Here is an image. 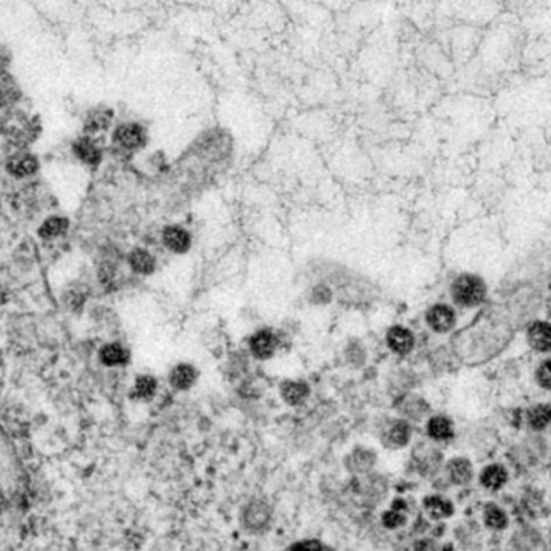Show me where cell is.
Segmentation results:
<instances>
[{"instance_id":"obj_1","label":"cell","mask_w":551,"mask_h":551,"mask_svg":"<svg viewBox=\"0 0 551 551\" xmlns=\"http://www.w3.org/2000/svg\"><path fill=\"white\" fill-rule=\"evenodd\" d=\"M518 31L511 25H498L484 36L479 45L477 63L481 70L498 73L511 70L516 62Z\"/></svg>"},{"instance_id":"obj_2","label":"cell","mask_w":551,"mask_h":551,"mask_svg":"<svg viewBox=\"0 0 551 551\" xmlns=\"http://www.w3.org/2000/svg\"><path fill=\"white\" fill-rule=\"evenodd\" d=\"M26 472L7 435L0 429V496L5 501H18L26 493Z\"/></svg>"},{"instance_id":"obj_3","label":"cell","mask_w":551,"mask_h":551,"mask_svg":"<svg viewBox=\"0 0 551 551\" xmlns=\"http://www.w3.org/2000/svg\"><path fill=\"white\" fill-rule=\"evenodd\" d=\"M453 300L464 308L479 307L487 295L484 280L474 274H463L452 284Z\"/></svg>"},{"instance_id":"obj_4","label":"cell","mask_w":551,"mask_h":551,"mask_svg":"<svg viewBox=\"0 0 551 551\" xmlns=\"http://www.w3.org/2000/svg\"><path fill=\"white\" fill-rule=\"evenodd\" d=\"M461 18L474 25H487L500 13L498 0H453Z\"/></svg>"},{"instance_id":"obj_5","label":"cell","mask_w":551,"mask_h":551,"mask_svg":"<svg viewBox=\"0 0 551 551\" xmlns=\"http://www.w3.org/2000/svg\"><path fill=\"white\" fill-rule=\"evenodd\" d=\"M113 142L124 151H137V148L146 146L147 133L139 123H123L116 126L115 133H113Z\"/></svg>"},{"instance_id":"obj_6","label":"cell","mask_w":551,"mask_h":551,"mask_svg":"<svg viewBox=\"0 0 551 551\" xmlns=\"http://www.w3.org/2000/svg\"><path fill=\"white\" fill-rule=\"evenodd\" d=\"M477 42L479 33L476 28L461 26L453 33V53L458 62H468L476 50Z\"/></svg>"},{"instance_id":"obj_7","label":"cell","mask_w":551,"mask_h":551,"mask_svg":"<svg viewBox=\"0 0 551 551\" xmlns=\"http://www.w3.org/2000/svg\"><path fill=\"white\" fill-rule=\"evenodd\" d=\"M426 322L434 332L445 334L448 331H452L454 324H457V315H454V311L450 305L437 303L427 310Z\"/></svg>"},{"instance_id":"obj_8","label":"cell","mask_w":551,"mask_h":551,"mask_svg":"<svg viewBox=\"0 0 551 551\" xmlns=\"http://www.w3.org/2000/svg\"><path fill=\"white\" fill-rule=\"evenodd\" d=\"M278 345H279V339L271 329H261V331L251 335L249 340L250 353L258 359L271 358L276 353V350H278Z\"/></svg>"},{"instance_id":"obj_9","label":"cell","mask_w":551,"mask_h":551,"mask_svg":"<svg viewBox=\"0 0 551 551\" xmlns=\"http://www.w3.org/2000/svg\"><path fill=\"white\" fill-rule=\"evenodd\" d=\"M387 345L400 356L408 355L415 349V335L405 326H393L387 332Z\"/></svg>"},{"instance_id":"obj_10","label":"cell","mask_w":551,"mask_h":551,"mask_svg":"<svg viewBox=\"0 0 551 551\" xmlns=\"http://www.w3.org/2000/svg\"><path fill=\"white\" fill-rule=\"evenodd\" d=\"M410 437H411L410 424L406 421H401V419H397V421H392L386 427L384 434H382V442H384V445L388 448H400L408 443Z\"/></svg>"},{"instance_id":"obj_11","label":"cell","mask_w":551,"mask_h":551,"mask_svg":"<svg viewBox=\"0 0 551 551\" xmlns=\"http://www.w3.org/2000/svg\"><path fill=\"white\" fill-rule=\"evenodd\" d=\"M527 340L537 351H551V324L545 321H537L527 329Z\"/></svg>"},{"instance_id":"obj_12","label":"cell","mask_w":551,"mask_h":551,"mask_svg":"<svg viewBox=\"0 0 551 551\" xmlns=\"http://www.w3.org/2000/svg\"><path fill=\"white\" fill-rule=\"evenodd\" d=\"M161 239L165 247L175 253H184L190 249V234L181 226H166Z\"/></svg>"},{"instance_id":"obj_13","label":"cell","mask_w":551,"mask_h":551,"mask_svg":"<svg viewBox=\"0 0 551 551\" xmlns=\"http://www.w3.org/2000/svg\"><path fill=\"white\" fill-rule=\"evenodd\" d=\"M197 377H199V373H197L192 364L179 363L170 371L168 381H170L171 387H175L176 391H189L195 384Z\"/></svg>"},{"instance_id":"obj_14","label":"cell","mask_w":551,"mask_h":551,"mask_svg":"<svg viewBox=\"0 0 551 551\" xmlns=\"http://www.w3.org/2000/svg\"><path fill=\"white\" fill-rule=\"evenodd\" d=\"M395 406H397L401 416L415 419V421L421 419L429 411V405L426 403V400L413 393H406L403 397H400Z\"/></svg>"},{"instance_id":"obj_15","label":"cell","mask_w":551,"mask_h":551,"mask_svg":"<svg viewBox=\"0 0 551 551\" xmlns=\"http://www.w3.org/2000/svg\"><path fill=\"white\" fill-rule=\"evenodd\" d=\"M280 395L287 405H302L310 395V387L303 381H285L280 386Z\"/></svg>"},{"instance_id":"obj_16","label":"cell","mask_w":551,"mask_h":551,"mask_svg":"<svg viewBox=\"0 0 551 551\" xmlns=\"http://www.w3.org/2000/svg\"><path fill=\"white\" fill-rule=\"evenodd\" d=\"M113 119V113L110 109H105V107H99V109H94L92 111L87 113V119H86V128L91 133H99V131H105L109 126L111 124Z\"/></svg>"},{"instance_id":"obj_17","label":"cell","mask_w":551,"mask_h":551,"mask_svg":"<svg viewBox=\"0 0 551 551\" xmlns=\"http://www.w3.org/2000/svg\"><path fill=\"white\" fill-rule=\"evenodd\" d=\"M427 434L434 440H448L453 435V424L447 416H434L427 422Z\"/></svg>"},{"instance_id":"obj_18","label":"cell","mask_w":551,"mask_h":551,"mask_svg":"<svg viewBox=\"0 0 551 551\" xmlns=\"http://www.w3.org/2000/svg\"><path fill=\"white\" fill-rule=\"evenodd\" d=\"M129 265L139 274H151L155 269V258L151 251L137 249L129 255Z\"/></svg>"},{"instance_id":"obj_19","label":"cell","mask_w":551,"mask_h":551,"mask_svg":"<svg viewBox=\"0 0 551 551\" xmlns=\"http://www.w3.org/2000/svg\"><path fill=\"white\" fill-rule=\"evenodd\" d=\"M448 474H450L454 484L464 485L472 479V466L468 459H453L450 461V464H448Z\"/></svg>"},{"instance_id":"obj_20","label":"cell","mask_w":551,"mask_h":551,"mask_svg":"<svg viewBox=\"0 0 551 551\" xmlns=\"http://www.w3.org/2000/svg\"><path fill=\"white\" fill-rule=\"evenodd\" d=\"M21 97L20 87L11 80V76L0 77V107H11Z\"/></svg>"},{"instance_id":"obj_21","label":"cell","mask_w":551,"mask_h":551,"mask_svg":"<svg viewBox=\"0 0 551 551\" xmlns=\"http://www.w3.org/2000/svg\"><path fill=\"white\" fill-rule=\"evenodd\" d=\"M527 421L534 429H543L551 422V405L540 403L527 413Z\"/></svg>"},{"instance_id":"obj_22","label":"cell","mask_w":551,"mask_h":551,"mask_svg":"<svg viewBox=\"0 0 551 551\" xmlns=\"http://www.w3.org/2000/svg\"><path fill=\"white\" fill-rule=\"evenodd\" d=\"M506 477L508 476H506L505 468H501V466H498V464H493V466H489V468L484 469L481 481L487 489L496 490L506 482Z\"/></svg>"},{"instance_id":"obj_23","label":"cell","mask_w":551,"mask_h":551,"mask_svg":"<svg viewBox=\"0 0 551 551\" xmlns=\"http://www.w3.org/2000/svg\"><path fill=\"white\" fill-rule=\"evenodd\" d=\"M100 358L107 366H119V364H124L128 361V351H126L121 345L110 344L102 350Z\"/></svg>"},{"instance_id":"obj_24","label":"cell","mask_w":551,"mask_h":551,"mask_svg":"<svg viewBox=\"0 0 551 551\" xmlns=\"http://www.w3.org/2000/svg\"><path fill=\"white\" fill-rule=\"evenodd\" d=\"M76 153L80 155L81 160L87 161V163H97L100 160V148L91 137H84V139L77 141Z\"/></svg>"},{"instance_id":"obj_25","label":"cell","mask_w":551,"mask_h":551,"mask_svg":"<svg viewBox=\"0 0 551 551\" xmlns=\"http://www.w3.org/2000/svg\"><path fill=\"white\" fill-rule=\"evenodd\" d=\"M426 510L432 518H447L453 513L450 501L440 498V496H430L426 500Z\"/></svg>"},{"instance_id":"obj_26","label":"cell","mask_w":551,"mask_h":551,"mask_svg":"<svg viewBox=\"0 0 551 551\" xmlns=\"http://www.w3.org/2000/svg\"><path fill=\"white\" fill-rule=\"evenodd\" d=\"M157 379L152 376H139L136 381L134 392L141 398H151L157 392Z\"/></svg>"},{"instance_id":"obj_27","label":"cell","mask_w":551,"mask_h":551,"mask_svg":"<svg viewBox=\"0 0 551 551\" xmlns=\"http://www.w3.org/2000/svg\"><path fill=\"white\" fill-rule=\"evenodd\" d=\"M269 518V511L265 503H253L247 511V523L251 527H261Z\"/></svg>"},{"instance_id":"obj_28","label":"cell","mask_w":551,"mask_h":551,"mask_svg":"<svg viewBox=\"0 0 551 551\" xmlns=\"http://www.w3.org/2000/svg\"><path fill=\"white\" fill-rule=\"evenodd\" d=\"M374 464V453L369 450H356L351 454V469L358 472L368 471Z\"/></svg>"},{"instance_id":"obj_29","label":"cell","mask_w":551,"mask_h":551,"mask_svg":"<svg viewBox=\"0 0 551 551\" xmlns=\"http://www.w3.org/2000/svg\"><path fill=\"white\" fill-rule=\"evenodd\" d=\"M440 454L434 448H426L422 453H419L418 463L422 472H432L435 468H439Z\"/></svg>"},{"instance_id":"obj_30","label":"cell","mask_w":551,"mask_h":551,"mask_svg":"<svg viewBox=\"0 0 551 551\" xmlns=\"http://www.w3.org/2000/svg\"><path fill=\"white\" fill-rule=\"evenodd\" d=\"M485 523H487L489 527H492V529H505L508 519L506 514L503 513L500 508L489 506L487 510H485Z\"/></svg>"},{"instance_id":"obj_31","label":"cell","mask_w":551,"mask_h":551,"mask_svg":"<svg viewBox=\"0 0 551 551\" xmlns=\"http://www.w3.org/2000/svg\"><path fill=\"white\" fill-rule=\"evenodd\" d=\"M535 379L542 388L551 391V359H547V361H543L540 366H538Z\"/></svg>"},{"instance_id":"obj_32","label":"cell","mask_w":551,"mask_h":551,"mask_svg":"<svg viewBox=\"0 0 551 551\" xmlns=\"http://www.w3.org/2000/svg\"><path fill=\"white\" fill-rule=\"evenodd\" d=\"M311 300L315 303H329L332 300V289L326 284H320L311 290Z\"/></svg>"},{"instance_id":"obj_33","label":"cell","mask_w":551,"mask_h":551,"mask_svg":"<svg viewBox=\"0 0 551 551\" xmlns=\"http://www.w3.org/2000/svg\"><path fill=\"white\" fill-rule=\"evenodd\" d=\"M11 63V53L7 47L0 44V77L9 76V68Z\"/></svg>"},{"instance_id":"obj_34","label":"cell","mask_w":551,"mask_h":551,"mask_svg":"<svg viewBox=\"0 0 551 551\" xmlns=\"http://www.w3.org/2000/svg\"><path fill=\"white\" fill-rule=\"evenodd\" d=\"M36 161L31 157H21L16 163V171L21 173V175H31V173L36 170Z\"/></svg>"},{"instance_id":"obj_35","label":"cell","mask_w":551,"mask_h":551,"mask_svg":"<svg viewBox=\"0 0 551 551\" xmlns=\"http://www.w3.org/2000/svg\"><path fill=\"white\" fill-rule=\"evenodd\" d=\"M403 523H405V518L401 516L400 513H393V511H391V513H387V514H386V518H384V524H386L387 527H392V529H395V527L401 525Z\"/></svg>"},{"instance_id":"obj_36","label":"cell","mask_w":551,"mask_h":551,"mask_svg":"<svg viewBox=\"0 0 551 551\" xmlns=\"http://www.w3.org/2000/svg\"><path fill=\"white\" fill-rule=\"evenodd\" d=\"M60 231H62V221H58V219L49 221V223L44 226V229H42V232H44L47 237L55 236V234H58Z\"/></svg>"},{"instance_id":"obj_37","label":"cell","mask_w":551,"mask_h":551,"mask_svg":"<svg viewBox=\"0 0 551 551\" xmlns=\"http://www.w3.org/2000/svg\"><path fill=\"white\" fill-rule=\"evenodd\" d=\"M292 551H322V547L316 540H310V542L298 543Z\"/></svg>"},{"instance_id":"obj_38","label":"cell","mask_w":551,"mask_h":551,"mask_svg":"<svg viewBox=\"0 0 551 551\" xmlns=\"http://www.w3.org/2000/svg\"><path fill=\"white\" fill-rule=\"evenodd\" d=\"M411 551H435V548H434L432 542H429V540H421V542H418V543L415 545V547H413Z\"/></svg>"},{"instance_id":"obj_39","label":"cell","mask_w":551,"mask_h":551,"mask_svg":"<svg viewBox=\"0 0 551 551\" xmlns=\"http://www.w3.org/2000/svg\"><path fill=\"white\" fill-rule=\"evenodd\" d=\"M548 40H550V55H548V58H547V62H545L543 65H545V67H547V68L551 70V36L548 38Z\"/></svg>"},{"instance_id":"obj_40","label":"cell","mask_w":551,"mask_h":551,"mask_svg":"<svg viewBox=\"0 0 551 551\" xmlns=\"http://www.w3.org/2000/svg\"><path fill=\"white\" fill-rule=\"evenodd\" d=\"M543 2L547 4V5H550V7H551V0H543Z\"/></svg>"},{"instance_id":"obj_41","label":"cell","mask_w":551,"mask_h":551,"mask_svg":"<svg viewBox=\"0 0 551 551\" xmlns=\"http://www.w3.org/2000/svg\"><path fill=\"white\" fill-rule=\"evenodd\" d=\"M513 2H520V0H513Z\"/></svg>"}]
</instances>
